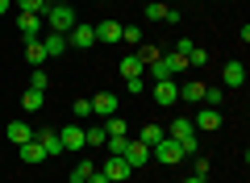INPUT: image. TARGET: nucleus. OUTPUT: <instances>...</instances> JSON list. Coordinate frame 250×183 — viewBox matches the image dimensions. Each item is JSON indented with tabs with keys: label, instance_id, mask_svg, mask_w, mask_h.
Segmentation results:
<instances>
[{
	"label": "nucleus",
	"instance_id": "obj_1",
	"mask_svg": "<svg viewBox=\"0 0 250 183\" xmlns=\"http://www.w3.org/2000/svg\"><path fill=\"white\" fill-rule=\"evenodd\" d=\"M184 67H188V59H184V54H175V50H171V54H159V59H154V62H150L146 71H150V79L159 83V79H175V75H179Z\"/></svg>",
	"mask_w": 250,
	"mask_h": 183
},
{
	"label": "nucleus",
	"instance_id": "obj_2",
	"mask_svg": "<svg viewBox=\"0 0 250 183\" xmlns=\"http://www.w3.org/2000/svg\"><path fill=\"white\" fill-rule=\"evenodd\" d=\"M42 21L50 25V34H71L75 29V9L71 4H50V9L42 13Z\"/></svg>",
	"mask_w": 250,
	"mask_h": 183
},
{
	"label": "nucleus",
	"instance_id": "obj_3",
	"mask_svg": "<svg viewBox=\"0 0 250 183\" xmlns=\"http://www.w3.org/2000/svg\"><path fill=\"white\" fill-rule=\"evenodd\" d=\"M167 138H175L179 146H184V154H196V150H200V138H196V125L188 121V117H175V121H171Z\"/></svg>",
	"mask_w": 250,
	"mask_h": 183
},
{
	"label": "nucleus",
	"instance_id": "obj_4",
	"mask_svg": "<svg viewBox=\"0 0 250 183\" xmlns=\"http://www.w3.org/2000/svg\"><path fill=\"white\" fill-rule=\"evenodd\" d=\"M150 158H154V163L175 166V163H184V146H179L175 138H163V142H154V146H150Z\"/></svg>",
	"mask_w": 250,
	"mask_h": 183
},
{
	"label": "nucleus",
	"instance_id": "obj_5",
	"mask_svg": "<svg viewBox=\"0 0 250 183\" xmlns=\"http://www.w3.org/2000/svg\"><path fill=\"white\" fill-rule=\"evenodd\" d=\"M67 46H75V50H88V46H96V29L75 21V29L67 34Z\"/></svg>",
	"mask_w": 250,
	"mask_h": 183
},
{
	"label": "nucleus",
	"instance_id": "obj_6",
	"mask_svg": "<svg viewBox=\"0 0 250 183\" xmlns=\"http://www.w3.org/2000/svg\"><path fill=\"white\" fill-rule=\"evenodd\" d=\"M34 138L42 142V150H46V158H59V154H67V150H62V142H59V129H46V125H42V129H38Z\"/></svg>",
	"mask_w": 250,
	"mask_h": 183
},
{
	"label": "nucleus",
	"instance_id": "obj_7",
	"mask_svg": "<svg viewBox=\"0 0 250 183\" xmlns=\"http://www.w3.org/2000/svg\"><path fill=\"white\" fill-rule=\"evenodd\" d=\"M175 100H179V87H175V79H159V83H154V104L171 108Z\"/></svg>",
	"mask_w": 250,
	"mask_h": 183
},
{
	"label": "nucleus",
	"instance_id": "obj_8",
	"mask_svg": "<svg viewBox=\"0 0 250 183\" xmlns=\"http://www.w3.org/2000/svg\"><path fill=\"white\" fill-rule=\"evenodd\" d=\"M100 171H104L108 183H121V179H129V171H134V166L125 163V158H113V154H108V163L100 166Z\"/></svg>",
	"mask_w": 250,
	"mask_h": 183
},
{
	"label": "nucleus",
	"instance_id": "obj_9",
	"mask_svg": "<svg viewBox=\"0 0 250 183\" xmlns=\"http://www.w3.org/2000/svg\"><path fill=\"white\" fill-rule=\"evenodd\" d=\"M59 142H62V150H83V125H62Z\"/></svg>",
	"mask_w": 250,
	"mask_h": 183
},
{
	"label": "nucleus",
	"instance_id": "obj_10",
	"mask_svg": "<svg viewBox=\"0 0 250 183\" xmlns=\"http://www.w3.org/2000/svg\"><path fill=\"white\" fill-rule=\"evenodd\" d=\"M17 29H21V38H38L42 34V17H38V13H17Z\"/></svg>",
	"mask_w": 250,
	"mask_h": 183
},
{
	"label": "nucleus",
	"instance_id": "obj_11",
	"mask_svg": "<svg viewBox=\"0 0 250 183\" xmlns=\"http://www.w3.org/2000/svg\"><path fill=\"white\" fill-rule=\"evenodd\" d=\"M92 113L117 117V92H96V96H92Z\"/></svg>",
	"mask_w": 250,
	"mask_h": 183
},
{
	"label": "nucleus",
	"instance_id": "obj_12",
	"mask_svg": "<svg viewBox=\"0 0 250 183\" xmlns=\"http://www.w3.org/2000/svg\"><path fill=\"white\" fill-rule=\"evenodd\" d=\"M121 158H125L129 166H142V163H150V146H146V142H129Z\"/></svg>",
	"mask_w": 250,
	"mask_h": 183
},
{
	"label": "nucleus",
	"instance_id": "obj_13",
	"mask_svg": "<svg viewBox=\"0 0 250 183\" xmlns=\"http://www.w3.org/2000/svg\"><path fill=\"white\" fill-rule=\"evenodd\" d=\"M46 59H50V54H46L42 38H29V42H25V62H29V67H42Z\"/></svg>",
	"mask_w": 250,
	"mask_h": 183
},
{
	"label": "nucleus",
	"instance_id": "obj_14",
	"mask_svg": "<svg viewBox=\"0 0 250 183\" xmlns=\"http://www.w3.org/2000/svg\"><path fill=\"white\" fill-rule=\"evenodd\" d=\"M221 79H225V87H242V83H246V67H242L238 59H233V62H225Z\"/></svg>",
	"mask_w": 250,
	"mask_h": 183
},
{
	"label": "nucleus",
	"instance_id": "obj_15",
	"mask_svg": "<svg viewBox=\"0 0 250 183\" xmlns=\"http://www.w3.org/2000/svg\"><path fill=\"white\" fill-rule=\"evenodd\" d=\"M96 29V42H121V21H100Z\"/></svg>",
	"mask_w": 250,
	"mask_h": 183
},
{
	"label": "nucleus",
	"instance_id": "obj_16",
	"mask_svg": "<svg viewBox=\"0 0 250 183\" xmlns=\"http://www.w3.org/2000/svg\"><path fill=\"white\" fill-rule=\"evenodd\" d=\"M192 125L205 129V133H213V129H221V113H217V108H200V117H196Z\"/></svg>",
	"mask_w": 250,
	"mask_h": 183
},
{
	"label": "nucleus",
	"instance_id": "obj_17",
	"mask_svg": "<svg viewBox=\"0 0 250 183\" xmlns=\"http://www.w3.org/2000/svg\"><path fill=\"white\" fill-rule=\"evenodd\" d=\"M17 150H21V163H42V158H46V150H42L38 138H29L25 146H17Z\"/></svg>",
	"mask_w": 250,
	"mask_h": 183
},
{
	"label": "nucleus",
	"instance_id": "obj_18",
	"mask_svg": "<svg viewBox=\"0 0 250 183\" xmlns=\"http://www.w3.org/2000/svg\"><path fill=\"white\" fill-rule=\"evenodd\" d=\"M29 138H34V129H29L25 121H9V142H13V146H25Z\"/></svg>",
	"mask_w": 250,
	"mask_h": 183
},
{
	"label": "nucleus",
	"instance_id": "obj_19",
	"mask_svg": "<svg viewBox=\"0 0 250 183\" xmlns=\"http://www.w3.org/2000/svg\"><path fill=\"white\" fill-rule=\"evenodd\" d=\"M142 71H146V62L138 59V50L129 54V59H121V75H125V79H138V75H142Z\"/></svg>",
	"mask_w": 250,
	"mask_h": 183
},
{
	"label": "nucleus",
	"instance_id": "obj_20",
	"mask_svg": "<svg viewBox=\"0 0 250 183\" xmlns=\"http://www.w3.org/2000/svg\"><path fill=\"white\" fill-rule=\"evenodd\" d=\"M46 54H67V50H71V46H67V34H46Z\"/></svg>",
	"mask_w": 250,
	"mask_h": 183
},
{
	"label": "nucleus",
	"instance_id": "obj_21",
	"mask_svg": "<svg viewBox=\"0 0 250 183\" xmlns=\"http://www.w3.org/2000/svg\"><path fill=\"white\" fill-rule=\"evenodd\" d=\"M179 100H192V104H200V100H205V83H200V79H196V83H184V87H179Z\"/></svg>",
	"mask_w": 250,
	"mask_h": 183
},
{
	"label": "nucleus",
	"instance_id": "obj_22",
	"mask_svg": "<svg viewBox=\"0 0 250 183\" xmlns=\"http://www.w3.org/2000/svg\"><path fill=\"white\" fill-rule=\"evenodd\" d=\"M104 133L108 138H129V125H125L121 117H104Z\"/></svg>",
	"mask_w": 250,
	"mask_h": 183
},
{
	"label": "nucleus",
	"instance_id": "obj_23",
	"mask_svg": "<svg viewBox=\"0 0 250 183\" xmlns=\"http://www.w3.org/2000/svg\"><path fill=\"white\" fill-rule=\"evenodd\" d=\"M104 125H88V129H83V146H104Z\"/></svg>",
	"mask_w": 250,
	"mask_h": 183
},
{
	"label": "nucleus",
	"instance_id": "obj_24",
	"mask_svg": "<svg viewBox=\"0 0 250 183\" xmlns=\"http://www.w3.org/2000/svg\"><path fill=\"white\" fill-rule=\"evenodd\" d=\"M42 100H46V92H34V87H29L25 96H21V108H25V113H38V108H42Z\"/></svg>",
	"mask_w": 250,
	"mask_h": 183
},
{
	"label": "nucleus",
	"instance_id": "obj_25",
	"mask_svg": "<svg viewBox=\"0 0 250 183\" xmlns=\"http://www.w3.org/2000/svg\"><path fill=\"white\" fill-rule=\"evenodd\" d=\"M163 138H167V129H163V125H142V138H138V142L154 146V142H163Z\"/></svg>",
	"mask_w": 250,
	"mask_h": 183
},
{
	"label": "nucleus",
	"instance_id": "obj_26",
	"mask_svg": "<svg viewBox=\"0 0 250 183\" xmlns=\"http://www.w3.org/2000/svg\"><path fill=\"white\" fill-rule=\"evenodd\" d=\"M17 9H21V13H38V17H42V13L50 9V0H17Z\"/></svg>",
	"mask_w": 250,
	"mask_h": 183
},
{
	"label": "nucleus",
	"instance_id": "obj_27",
	"mask_svg": "<svg viewBox=\"0 0 250 183\" xmlns=\"http://www.w3.org/2000/svg\"><path fill=\"white\" fill-rule=\"evenodd\" d=\"M92 117V96H75V121H88Z\"/></svg>",
	"mask_w": 250,
	"mask_h": 183
},
{
	"label": "nucleus",
	"instance_id": "obj_28",
	"mask_svg": "<svg viewBox=\"0 0 250 183\" xmlns=\"http://www.w3.org/2000/svg\"><path fill=\"white\" fill-rule=\"evenodd\" d=\"M121 42H129V46H142V29H138V25H121Z\"/></svg>",
	"mask_w": 250,
	"mask_h": 183
},
{
	"label": "nucleus",
	"instance_id": "obj_29",
	"mask_svg": "<svg viewBox=\"0 0 250 183\" xmlns=\"http://www.w3.org/2000/svg\"><path fill=\"white\" fill-rule=\"evenodd\" d=\"M29 87H34V92H46V87H50V79H46V71H42V67H34V75H29Z\"/></svg>",
	"mask_w": 250,
	"mask_h": 183
},
{
	"label": "nucleus",
	"instance_id": "obj_30",
	"mask_svg": "<svg viewBox=\"0 0 250 183\" xmlns=\"http://www.w3.org/2000/svg\"><path fill=\"white\" fill-rule=\"evenodd\" d=\"M104 146H108V154H113V158H121L125 146H129V138H104Z\"/></svg>",
	"mask_w": 250,
	"mask_h": 183
},
{
	"label": "nucleus",
	"instance_id": "obj_31",
	"mask_svg": "<svg viewBox=\"0 0 250 183\" xmlns=\"http://www.w3.org/2000/svg\"><path fill=\"white\" fill-rule=\"evenodd\" d=\"M188 67H208V50L192 46V54H188Z\"/></svg>",
	"mask_w": 250,
	"mask_h": 183
},
{
	"label": "nucleus",
	"instance_id": "obj_32",
	"mask_svg": "<svg viewBox=\"0 0 250 183\" xmlns=\"http://www.w3.org/2000/svg\"><path fill=\"white\" fill-rule=\"evenodd\" d=\"M92 171H96V166H92L88 158H80V163H75V171H71V179H83V183H88V175H92Z\"/></svg>",
	"mask_w": 250,
	"mask_h": 183
},
{
	"label": "nucleus",
	"instance_id": "obj_33",
	"mask_svg": "<svg viewBox=\"0 0 250 183\" xmlns=\"http://www.w3.org/2000/svg\"><path fill=\"white\" fill-rule=\"evenodd\" d=\"M163 13H167V4H159V0L146 4V21H163Z\"/></svg>",
	"mask_w": 250,
	"mask_h": 183
},
{
	"label": "nucleus",
	"instance_id": "obj_34",
	"mask_svg": "<svg viewBox=\"0 0 250 183\" xmlns=\"http://www.w3.org/2000/svg\"><path fill=\"white\" fill-rule=\"evenodd\" d=\"M221 96H225V92H217V87H205V100H200V104H205V108H217V104H221Z\"/></svg>",
	"mask_w": 250,
	"mask_h": 183
},
{
	"label": "nucleus",
	"instance_id": "obj_35",
	"mask_svg": "<svg viewBox=\"0 0 250 183\" xmlns=\"http://www.w3.org/2000/svg\"><path fill=\"white\" fill-rule=\"evenodd\" d=\"M138 59H142V62H146V67H150V62H154V59H159V50H154V46H146V42H142V46H138Z\"/></svg>",
	"mask_w": 250,
	"mask_h": 183
},
{
	"label": "nucleus",
	"instance_id": "obj_36",
	"mask_svg": "<svg viewBox=\"0 0 250 183\" xmlns=\"http://www.w3.org/2000/svg\"><path fill=\"white\" fill-rule=\"evenodd\" d=\"M192 175H200V179H208V158H196V166H192Z\"/></svg>",
	"mask_w": 250,
	"mask_h": 183
},
{
	"label": "nucleus",
	"instance_id": "obj_37",
	"mask_svg": "<svg viewBox=\"0 0 250 183\" xmlns=\"http://www.w3.org/2000/svg\"><path fill=\"white\" fill-rule=\"evenodd\" d=\"M125 92H134V96H142V75H138V79H125Z\"/></svg>",
	"mask_w": 250,
	"mask_h": 183
},
{
	"label": "nucleus",
	"instance_id": "obj_38",
	"mask_svg": "<svg viewBox=\"0 0 250 183\" xmlns=\"http://www.w3.org/2000/svg\"><path fill=\"white\" fill-rule=\"evenodd\" d=\"M163 21H167V25H179L184 17H179V9H167V13H163Z\"/></svg>",
	"mask_w": 250,
	"mask_h": 183
},
{
	"label": "nucleus",
	"instance_id": "obj_39",
	"mask_svg": "<svg viewBox=\"0 0 250 183\" xmlns=\"http://www.w3.org/2000/svg\"><path fill=\"white\" fill-rule=\"evenodd\" d=\"M175 54H184V59H188V54H192V42H188V38H179V42H175Z\"/></svg>",
	"mask_w": 250,
	"mask_h": 183
},
{
	"label": "nucleus",
	"instance_id": "obj_40",
	"mask_svg": "<svg viewBox=\"0 0 250 183\" xmlns=\"http://www.w3.org/2000/svg\"><path fill=\"white\" fill-rule=\"evenodd\" d=\"M88 183H108V179H104V171H92V175H88Z\"/></svg>",
	"mask_w": 250,
	"mask_h": 183
},
{
	"label": "nucleus",
	"instance_id": "obj_41",
	"mask_svg": "<svg viewBox=\"0 0 250 183\" xmlns=\"http://www.w3.org/2000/svg\"><path fill=\"white\" fill-rule=\"evenodd\" d=\"M0 17H9V0H0Z\"/></svg>",
	"mask_w": 250,
	"mask_h": 183
},
{
	"label": "nucleus",
	"instance_id": "obj_42",
	"mask_svg": "<svg viewBox=\"0 0 250 183\" xmlns=\"http://www.w3.org/2000/svg\"><path fill=\"white\" fill-rule=\"evenodd\" d=\"M184 183H205V179H200V175H188V179Z\"/></svg>",
	"mask_w": 250,
	"mask_h": 183
},
{
	"label": "nucleus",
	"instance_id": "obj_43",
	"mask_svg": "<svg viewBox=\"0 0 250 183\" xmlns=\"http://www.w3.org/2000/svg\"><path fill=\"white\" fill-rule=\"evenodd\" d=\"M50 4H71V0H50Z\"/></svg>",
	"mask_w": 250,
	"mask_h": 183
},
{
	"label": "nucleus",
	"instance_id": "obj_44",
	"mask_svg": "<svg viewBox=\"0 0 250 183\" xmlns=\"http://www.w3.org/2000/svg\"><path fill=\"white\" fill-rule=\"evenodd\" d=\"M67 183H83V179H67Z\"/></svg>",
	"mask_w": 250,
	"mask_h": 183
}]
</instances>
